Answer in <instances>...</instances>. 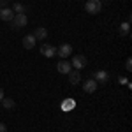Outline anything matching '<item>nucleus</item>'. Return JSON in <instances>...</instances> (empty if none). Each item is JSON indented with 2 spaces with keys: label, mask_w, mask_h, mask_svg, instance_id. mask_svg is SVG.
I'll return each instance as SVG.
<instances>
[{
  "label": "nucleus",
  "mask_w": 132,
  "mask_h": 132,
  "mask_svg": "<svg viewBox=\"0 0 132 132\" xmlns=\"http://www.w3.org/2000/svg\"><path fill=\"white\" fill-rule=\"evenodd\" d=\"M86 63H88V60H86V56H83V55H74V56H72V62H71V65L74 67V71L85 69Z\"/></svg>",
  "instance_id": "nucleus-1"
},
{
  "label": "nucleus",
  "mask_w": 132,
  "mask_h": 132,
  "mask_svg": "<svg viewBox=\"0 0 132 132\" xmlns=\"http://www.w3.org/2000/svg\"><path fill=\"white\" fill-rule=\"evenodd\" d=\"M85 9L88 14H99L102 11V4L99 0H88L86 4H85Z\"/></svg>",
  "instance_id": "nucleus-2"
},
{
  "label": "nucleus",
  "mask_w": 132,
  "mask_h": 132,
  "mask_svg": "<svg viewBox=\"0 0 132 132\" xmlns=\"http://www.w3.org/2000/svg\"><path fill=\"white\" fill-rule=\"evenodd\" d=\"M11 23H12V28H23V27H27L28 20H27L25 14H14V18H12Z\"/></svg>",
  "instance_id": "nucleus-3"
},
{
  "label": "nucleus",
  "mask_w": 132,
  "mask_h": 132,
  "mask_svg": "<svg viewBox=\"0 0 132 132\" xmlns=\"http://www.w3.org/2000/svg\"><path fill=\"white\" fill-rule=\"evenodd\" d=\"M71 53H72V46L71 44H60V46L56 48V55L60 56L62 60H65Z\"/></svg>",
  "instance_id": "nucleus-4"
},
{
  "label": "nucleus",
  "mask_w": 132,
  "mask_h": 132,
  "mask_svg": "<svg viewBox=\"0 0 132 132\" xmlns=\"http://www.w3.org/2000/svg\"><path fill=\"white\" fill-rule=\"evenodd\" d=\"M93 79L97 81V85H108V81H109V74H108V71H97L95 74H93Z\"/></svg>",
  "instance_id": "nucleus-5"
},
{
  "label": "nucleus",
  "mask_w": 132,
  "mask_h": 132,
  "mask_svg": "<svg viewBox=\"0 0 132 132\" xmlns=\"http://www.w3.org/2000/svg\"><path fill=\"white\" fill-rule=\"evenodd\" d=\"M39 51H41L46 58H53V56L56 55V48H53V46H50V44H42Z\"/></svg>",
  "instance_id": "nucleus-6"
},
{
  "label": "nucleus",
  "mask_w": 132,
  "mask_h": 132,
  "mask_svg": "<svg viewBox=\"0 0 132 132\" xmlns=\"http://www.w3.org/2000/svg\"><path fill=\"white\" fill-rule=\"evenodd\" d=\"M71 67H72L71 62H67V60H60L58 63H56V71L60 72V74H69V72L72 71Z\"/></svg>",
  "instance_id": "nucleus-7"
},
{
  "label": "nucleus",
  "mask_w": 132,
  "mask_h": 132,
  "mask_svg": "<svg viewBox=\"0 0 132 132\" xmlns=\"http://www.w3.org/2000/svg\"><path fill=\"white\" fill-rule=\"evenodd\" d=\"M97 81L92 78V79H88V81H83V90L86 92V93H93V92L97 90Z\"/></svg>",
  "instance_id": "nucleus-8"
},
{
  "label": "nucleus",
  "mask_w": 132,
  "mask_h": 132,
  "mask_svg": "<svg viewBox=\"0 0 132 132\" xmlns=\"http://www.w3.org/2000/svg\"><path fill=\"white\" fill-rule=\"evenodd\" d=\"M35 37H34V35H32V34H28V35H25V37H23V48H25V50H34V48H35Z\"/></svg>",
  "instance_id": "nucleus-9"
},
{
  "label": "nucleus",
  "mask_w": 132,
  "mask_h": 132,
  "mask_svg": "<svg viewBox=\"0 0 132 132\" xmlns=\"http://www.w3.org/2000/svg\"><path fill=\"white\" fill-rule=\"evenodd\" d=\"M14 18V12L11 7H4V9H0V20L2 21H12Z\"/></svg>",
  "instance_id": "nucleus-10"
},
{
  "label": "nucleus",
  "mask_w": 132,
  "mask_h": 132,
  "mask_svg": "<svg viewBox=\"0 0 132 132\" xmlns=\"http://www.w3.org/2000/svg\"><path fill=\"white\" fill-rule=\"evenodd\" d=\"M32 35L35 37V41H42V39H48V30H46L44 27H39V28L34 30Z\"/></svg>",
  "instance_id": "nucleus-11"
},
{
  "label": "nucleus",
  "mask_w": 132,
  "mask_h": 132,
  "mask_svg": "<svg viewBox=\"0 0 132 132\" xmlns=\"http://www.w3.org/2000/svg\"><path fill=\"white\" fill-rule=\"evenodd\" d=\"M67 76H69L71 85H74V86H76V85H79V81H81V72H79V71H71Z\"/></svg>",
  "instance_id": "nucleus-12"
},
{
  "label": "nucleus",
  "mask_w": 132,
  "mask_h": 132,
  "mask_svg": "<svg viewBox=\"0 0 132 132\" xmlns=\"http://www.w3.org/2000/svg\"><path fill=\"white\" fill-rule=\"evenodd\" d=\"M0 102H2V108H4V109H14V106H16V104H14V101H12V99H9V97H4Z\"/></svg>",
  "instance_id": "nucleus-13"
},
{
  "label": "nucleus",
  "mask_w": 132,
  "mask_h": 132,
  "mask_svg": "<svg viewBox=\"0 0 132 132\" xmlns=\"http://www.w3.org/2000/svg\"><path fill=\"white\" fill-rule=\"evenodd\" d=\"M11 9H12L14 14H25V11H27V9H25V5H23V4H18V2H16Z\"/></svg>",
  "instance_id": "nucleus-14"
},
{
  "label": "nucleus",
  "mask_w": 132,
  "mask_h": 132,
  "mask_svg": "<svg viewBox=\"0 0 132 132\" xmlns=\"http://www.w3.org/2000/svg\"><path fill=\"white\" fill-rule=\"evenodd\" d=\"M129 30H130V25H129V21L120 25V34H122V35H129Z\"/></svg>",
  "instance_id": "nucleus-15"
},
{
  "label": "nucleus",
  "mask_w": 132,
  "mask_h": 132,
  "mask_svg": "<svg viewBox=\"0 0 132 132\" xmlns=\"http://www.w3.org/2000/svg\"><path fill=\"white\" fill-rule=\"evenodd\" d=\"M74 106V101H67L62 104V108H63V111H69V108H72Z\"/></svg>",
  "instance_id": "nucleus-16"
},
{
  "label": "nucleus",
  "mask_w": 132,
  "mask_h": 132,
  "mask_svg": "<svg viewBox=\"0 0 132 132\" xmlns=\"http://www.w3.org/2000/svg\"><path fill=\"white\" fill-rule=\"evenodd\" d=\"M125 69H127V71H132V60H130V58L125 60Z\"/></svg>",
  "instance_id": "nucleus-17"
},
{
  "label": "nucleus",
  "mask_w": 132,
  "mask_h": 132,
  "mask_svg": "<svg viewBox=\"0 0 132 132\" xmlns=\"http://www.w3.org/2000/svg\"><path fill=\"white\" fill-rule=\"evenodd\" d=\"M7 4H9V0H0V9L7 7Z\"/></svg>",
  "instance_id": "nucleus-18"
},
{
  "label": "nucleus",
  "mask_w": 132,
  "mask_h": 132,
  "mask_svg": "<svg viewBox=\"0 0 132 132\" xmlns=\"http://www.w3.org/2000/svg\"><path fill=\"white\" fill-rule=\"evenodd\" d=\"M0 132H7V125L2 123V122H0Z\"/></svg>",
  "instance_id": "nucleus-19"
},
{
  "label": "nucleus",
  "mask_w": 132,
  "mask_h": 132,
  "mask_svg": "<svg viewBox=\"0 0 132 132\" xmlns=\"http://www.w3.org/2000/svg\"><path fill=\"white\" fill-rule=\"evenodd\" d=\"M2 99H4V90L0 88V101H2Z\"/></svg>",
  "instance_id": "nucleus-20"
},
{
  "label": "nucleus",
  "mask_w": 132,
  "mask_h": 132,
  "mask_svg": "<svg viewBox=\"0 0 132 132\" xmlns=\"http://www.w3.org/2000/svg\"><path fill=\"white\" fill-rule=\"evenodd\" d=\"M99 2H101V4H102V2H109V0H99Z\"/></svg>",
  "instance_id": "nucleus-21"
}]
</instances>
